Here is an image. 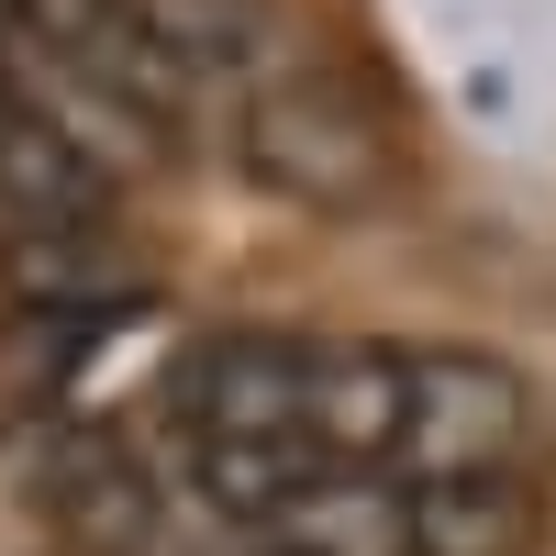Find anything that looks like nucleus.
Returning <instances> with one entry per match:
<instances>
[{"label": "nucleus", "instance_id": "nucleus-1", "mask_svg": "<svg viewBox=\"0 0 556 556\" xmlns=\"http://www.w3.org/2000/svg\"><path fill=\"white\" fill-rule=\"evenodd\" d=\"M178 434H190V490L223 523H267L290 490L323 479L312 456V345L290 334H212L178 367Z\"/></svg>", "mask_w": 556, "mask_h": 556}, {"label": "nucleus", "instance_id": "nucleus-2", "mask_svg": "<svg viewBox=\"0 0 556 556\" xmlns=\"http://www.w3.org/2000/svg\"><path fill=\"white\" fill-rule=\"evenodd\" d=\"M245 167L278 201H312V212H379L401 190V146H390L379 101L334 67H290V78L245 89Z\"/></svg>", "mask_w": 556, "mask_h": 556}, {"label": "nucleus", "instance_id": "nucleus-3", "mask_svg": "<svg viewBox=\"0 0 556 556\" xmlns=\"http://www.w3.org/2000/svg\"><path fill=\"white\" fill-rule=\"evenodd\" d=\"M523 424H534V401H523V379L501 356L424 345V356H401V445H390V468L412 490L424 479H513Z\"/></svg>", "mask_w": 556, "mask_h": 556}, {"label": "nucleus", "instance_id": "nucleus-4", "mask_svg": "<svg viewBox=\"0 0 556 556\" xmlns=\"http://www.w3.org/2000/svg\"><path fill=\"white\" fill-rule=\"evenodd\" d=\"M34 490H45V513H56L89 556H146V545H156V479H146V456L112 445L101 424L45 434Z\"/></svg>", "mask_w": 556, "mask_h": 556}, {"label": "nucleus", "instance_id": "nucleus-5", "mask_svg": "<svg viewBox=\"0 0 556 556\" xmlns=\"http://www.w3.org/2000/svg\"><path fill=\"white\" fill-rule=\"evenodd\" d=\"M0 223L12 235H101L112 223V167L78 146V123L34 101L0 112Z\"/></svg>", "mask_w": 556, "mask_h": 556}, {"label": "nucleus", "instance_id": "nucleus-6", "mask_svg": "<svg viewBox=\"0 0 556 556\" xmlns=\"http://www.w3.org/2000/svg\"><path fill=\"white\" fill-rule=\"evenodd\" d=\"M256 534H267V556H412V490L390 468H323Z\"/></svg>", "mask_w": 556, "mask_h": 556}, {"label": "nucleus", "instance_id": "nucleus-7", "mask_svg": "<svg viewBox=\"0 0 556 556\" xmlns=\"http://www.w3.org/2000/svg\"><path fill=\"white\" fill-rule=\"evenodd\" d=\"M401 445V356L390 345H312V456L390 468Z\"/></svg>", "mask_w": 556, "mask_h": 556}, {"label": "nucleus", "instance_id": "nucleus-8", "mask_svg": "<svg viewBox=\"0 0 556 556\" xmlns=\"http://www.w3.org/2000/svg\"><path fill=\"white\" fill-rule=\"evenodd\" d=\"M12 290L45 323H112L146 301L134 256H112V235H12Z\"/></svg>", "mask_w": 556, "mask_h": 556}, {"label": "nucleus", "instance_id": "nucleus-9", "mask_svg": "<svg viewBox=\"0 0 556 556\" xmlns=\"http://www.w3.org/2000/svg\"><path fill=\"white\" fill-rule=\"evenodd\" d=\"M523 545H534L523 479H424L412 490V556H523Z\"/></svg>", "mask_w": 556, "mask_h": 556}, {"label": "nucleus", "instance_id": "nucleus-10", "mask_svg": "<svg viewBox=\"0 0 556 556\" xmlns=\"http://www.w3.org/2000/svg\"><path fill=\"white\" fill-rule=\"evenodd\" d=\"M134 23H146V45L167 56L178 89L245 78L267 56V0H134Z\"/></svg>", "mask_w": 556, "mask_h": 556}, {"label": "nucleus", "instance_id": "nucleus-11", "mask_svg": "<svg viewBox=\"0 0 556 556\" xmlns=\"http://www.w3.org/2000/svg\"><path fill=\"white\" fill-rule=\"evenodd\" d=\"M0 112H12V67H0Z\"/></svg>", "mask_w": 556, "mask_h": 556}]
</instances>
